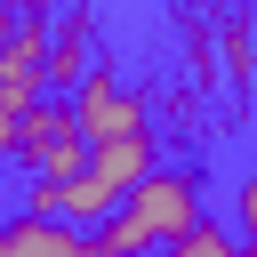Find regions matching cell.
<instances>
[{
  "label": "cell",
  "mask_w": 257,
  "mask_h": 257,
  "mask_svg": "<svg viewBox=\"0 0 257 257\" xmlns=\"http://www.w3.org/2000/svg\"><path fill=\"white\" fill-rule=\"evenodd\" d=\"M8 153H16V112L0 104V161H8Z\"/></svg>",
  "instance_id": "obj_8"
},
{
  "label": "cell",
  "mask_w": 257,
  "mask_h": 257,
  "mask_svg": "<svg viewBox=\"0 0 257 257\" xmlns=\"http://www.w3.org/2000/svg\"><path fill=\"white\" fill-rule=\"evenodd\" d=\"M80 72H88V48H80V24H64V32L48 40V96H64Z\"/></svg>",
  "instance_id": "obj_5"
},
{
  "label": "cell",
  "mask_w": 257,
  "mask_h": 257,
  "mask_svg": "<svg viewBox=\"0 0 257 257\" xmlns=\"http://www.w3.org/2000/svg\"><path fill=\"white\" fill-rule=\"evenodd\" d=\"M64 104H72V120H80L88 145H104V137H137V128H145V104L120 88L112 64H88V72L64 88Z\"/></svg>",
  "instance_id": "obj_3"
},
{
  "label": "cell",
  "mask_w": 257,
  "mask_h": 257,
  "mask_svg": "<svg viewBox=\"0 0 257 257\" xmlns=\"http://www.w3.org/2000/svg\"><path fill=\"white\" fill-rule=\"evenodd\" d=\"M169 249H185V257H233V249H241V233H233V225H201V217H193Z\"/></svg>",
  "instance_id": "obj_6"
},
{
  "label": "cell",
  "mask_w": 257,
  "mask_h": 257,
  "mask_svg": "<svg viewBox=\"0 0 257 257\" xmlns=\"http://www.w3.org/2000/svg\"><path fill=\"white\" fill-rule=\"evenodd\" d=\"M80 249H88V233L64 225V217H48V209L0 225V257H80Z\"/></svg>",
  "instance_id": "obj_4"
},
{
  "label": "cell",
  "mask_w": 257,
  "mask_h": 257,
  "mask_svg": "<svg viewBox=\"0 0 257 257\" xmlns=\"http://www.w3.org/2000/svg\"><path fill=\"white\" fill-rule=\"evenodd\" d=\"M193 217H201V177L153 161V169L128 185V201H120L104 225H88V249H153V241H177Z\"/></svg>",
  "instance_id": "obj_1"
},
{
  "label": "cell",
  "mask_w": 257,
  "mask_h": 257,
  "mask_svg": "<svg viewBox=\"0 0 257 257\" xmlns=\"http://www.w3.org/2000/svg\"><path fill=\"white\" fill-rule=\"evenodd\" d=\"M80 153H88V137H80V120H72L64 96H32V104L16 112V153H8V161H24L32 185H40V177H72Z\"/></svg>",
  "instance_id": "obj_2"
},
{
  "label": "cell",
  "mask_w": 257,
  "mask_h": 257,
  "mask_svg": "<svg viewBox=\"0 0 257 257\" xmlns=\"http://www.w3.org/2000/svg\"><path fill=\"white\" fill-rule=\"evenodd\" d=\"M233 233H241V249H257V169H249V185L233 193Z\"/></svg>",
  "instance_id": "obj_7"
}]
</instances>
